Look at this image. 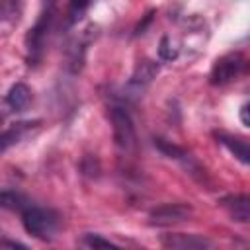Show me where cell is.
<instances>
[{"mask_svg":"<svg viewBox=\"0 0 250 250\" xmlns=\"http://www.w3.org/2000/svg\"><path fill=\"white\" fill-rule=\"evenodd\" d=\"M193 207L189 203H162L148 213V223L152 227H174L189 221Z\"/></svg>","mask_w":250,"mask_h":250,"instance_id":"5","label":"cell"},{"mask_svg":"<svg viewBox=\"0 0 250 250\" xmlns=\"http://www.w3.org/2000/svg\"><path fill=\"white\" fill-rule=\"evenodd\" d=\"M109 121H111V129H113L115 146L125 154L133 152L137 146V133H135V125H133L129 111L121 105H111Z\"/></svg>","mask_w":250,"mask_h":250,"instance_id":"4","label":"cell"},{"mask_svg":"<svg viewBox=\"0 0 250 250\" xmlns=\"http://www.w3.org/2000/svg\"><path fill=\"white\" fill-rule=\"evenodd\" d=\"M82 242H84L86 246H90V248H119V244H115V242L104 238L102 234H92V232H88Z\"/></svg>","mask_w":250,"mask_h":250,"instance_id":"14","label":"cell"},{"mask_svg":"<svg viewBox=\"0 0 250 250\" xmlns=\"http://www.w3.org/2000/svg\"><path fill=\"white\" fill-rule=\"evenodd\" d=\"M23 2L21 0H0V25L4 33H10L21 20Z\"/></svg>","mask_w":250,"mask_h":250,"instance_id":"12","label":"cell"},{"mask_svg":"<svg viewBox=\"0 0 250 250\" xmlns=\"http://www.w3.org/2000/svg\"><path fill=\"white\" fill-rule=\"evenodd\" d=\"M156 74H158V64H156L154 61H150V59L139 61L137 66H135L133 76H131L129 82H127V90H131V92H135V94L143 92V90L146 88V84H150Z\"/></svg>","mask_w":250,"mask_h":250,"instance_id":"9","label":"cell"},{"mask_svg":"<svg viewBox=\"0 0 250 250\" xmlns=\"http://www.w3.org/2000/svg\"><path fill=\"white\" fill-rule=\"evenodd\" d=\"M248 39H250V35H248Z\"/></svg>","mask_w":250,"mask_h":250,"instance_id":"18","label":"cell"},{"mask_svg":"<svg viewBox=\"0 0 250 250\" xmlns=\"http://www.w3.org/2000/svg\"><path fill=\"white\" fill-rule=\"evenodd\" d=\"M158 55H160V59H164V61H174V59L178 57V51L170 45V39H168V37H162L160 47H158Z\"/></svg>","mask_w":250,"mask_h":250,"instance_id":"15","label":"cell"},{"mask_svg":"<svg viewBox=\"0 0 250 250\" xmlns=\"http://www.w3.org/2000/svg\"><path fill=\"white\" fill-rule=\"evenodd\" d=\"M2 246H12V248L21 246V248H25V244H21V242H14V240H8V238H4V240H2Z\"/></svg>","mask_w":250,"mask_h":250,"instance_id":"17","label":"cell"},{"mask_svg":"<svg viewBox=\"0 0 250 250\" xmlns=\"http://www.w3.org/2000/svg\"><path fill=\"white\" fill-rule=\"evenodd\" d=\"M57 8H59V0H45L43 10L39 12L35 23L25 33V55L29 66H37L45 55V47L57 18Z\"/></svg>","mask_w":250,"mask_h":250,"instance_id":"1","label":"cell"},{"mask_svg":"<svg viewBox=\"0 0 250 250\" xmlns=\"http://www.w3.org/2000/svg\"><path fill=\"white\" fill-rule=\"evenodd\" d=\"M41 127V121H18L14 125H10L8 129H4L2 133V152H6L12 145L21 143L23 139H27L29 135H33V131H37Z\"/></svg>","mask_w":250,"mask_h":250,"instance_id":"10","label":"cell"},{"mask_svg":"<svg viewBox=\"0 0 250 250\" xmlns=\"http://www.w3.org/2000/svg\"><path fill=\"white\" fill-rule=\"evenodd\" d=\"M92 2H94V0H68V8H66V23H68V25L78 23V21L86 16V12H88V8H90Z\"/></svg>","mask_w":250,"mask_h":250,"instance_id":"13","label":"cell"},{"mask_svg":"<svg viewBox=\"0 0 250 250\" xmlns=\"http://www.w3.org/2000/svg\"><path fill=\"white\" fill-rule=\"evenodd\" d=\"M164 248H176V250H203V248H211V240L199 234H184V232H176V234H164L160 238Z\"/></svg>","mask_w":250,"mask_h":250,"instance_id":"8","label":"cell"},{"mask_svg":"<svg viewBox=\"0 0 250 250\" xmlns=\"http://www.w3.org/2000/svg\"><path fill=\"white\" fill-rule=\"evenodd\" d=\"M238 117H240V121H242L246 127H250V102H246V104L240 107Z\"/></svg>","mask_w":250,"mask_h":250,"instance_id":"16","label":"cell"},{"mask_svg":"<svg viewBox=\"0 0 250 250\" xmlns=\"http://www.w3.org/2000/svg\"><path fill=\"white\" fill-rule=\"evenodd\" d=\"M20 215H21L23 229L39 240H51L59 229V215H57V211H53L49 207H41V205H35L29 201L20 211Z\"/></svg>","mask_w":250,"mask_h":250,"instance_id":"3","label":"cell"},{"mask_svg":"<svg viewBox=\"0 0 250 250\" xmlns=\"http://www.w3.org/2000/svg\"><path fill=\"white\" fill-rule=\"evenodd\" d=\"M250 72V59L242 51H230L219 57L209 70L211 86H227Z\"/></svg>","mask_w":250,"mask_h":250,"instance_id":"2","label":"cell"},{"mask_svg":"<svg viewBox=\"0 0 250 250\" xmlns=\"http://www.w3.org/2000/svg\"><path fill=\"white\" fill-rule=\"evenodd\" d=\"M221 209L236 223H250V195L230 193L219 199Z\"/></svg>","mask_w":250,"mask_h":250,"instance_id":"6","label":"cell"},{"mask_svg":"<svg viewBox=\"0 0 250 250\" xmlns=\"http://www.w3.org/2000/svg\"><path fill=\"white\" fill-rule=\"evenodd\" d=\"M31 102H33V92L23 82L12 84L10 90L4 96V107H6V111H14V113L25 111L31 105Z\"/></svg>","mask_w":250,"mask_h":250,"instance_id":"7","label":"cell"},{"mask_svg":"<svg viewBox=\"0 0 250 250\" xmlns=\"http://www.w3.org/2000/svg\"><path fill=\"white\" fill-rule=\"evenodd\" d=\"M217 143H221L236 160H240L242 164L250 166V141L242 139V137H234L229 133H215Z\"/></svg>","mask_w":250,"mask_h":250,"instance_id":"11","label":"cell"}]
</instances>
